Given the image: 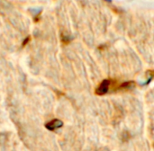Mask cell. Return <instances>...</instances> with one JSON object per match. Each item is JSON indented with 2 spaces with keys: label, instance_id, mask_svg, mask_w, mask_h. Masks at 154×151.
Listing matches in <instances>:
<instances>
[{
  "label": "cell",
  "instance_id": "obj_1",
  "mask_svg": "<svg viewBox=\"0 0 154 151\" xmlns=\"http://www.w3.org/2000/svg\"><path fill=\"white\" fill-rule=\"evenodd\" d=\"M114 83V79H104L99 86L96 88L95 94L97 95L102 96L109 93L112 89V85Z\"/></svg>",
  "mask_w": 154,
  "mask_h": 151
},
{
  "label": "cell",
  "instance_id": "obj_2",
  "mask_svg": "<svg viewBox=\"0 0 154 151\" xmlns=\"http://www.w3.org/2000/svg\"><path fill=\"white\" fill-rule=\"evenodd\" d=\"M62 126H63V122L59 119H52L51 121L45 123V128L51 131H54L58 129H60Z\"/></svg>",
  "mask_w": 154,
  "mask_h": 151
},
{
  "label": "cell",
  "instance_id": "obj_3",
  "mask_svg": "<svg viewBox=\"0 0 154 151\" xmlns=\"http://www.w3.org/2000/svg\"><path fill=\"white\" fill-rule=\"evenodd\" d=\"M136 83L134 81H126L123 83H118L116 91H128L135 87Z\"/></svg>",
  "mask_w": 154,
  "mask_h": 151
},
{
  "label": "cell",
  "instance_id": "obj_4",
  "mask_svg": "<svg viewBox=\"0 0 154 151\" xmlns=\"http://www.w3.org/2000/svg\"><path fill=\"white\" fill-rule=\"evenodd\" d=\"M146 75H147V77L148 79L146 80V82L143 84V85H149L151 83V81L154 79V69H151V70H148L146 72Z\"/></svg>",
  "mask_w": 154,
  "mask_h": 151
},
{
  "label": "cell",
  "instance_id": "obj_5",
  "mask_svg": "<svg viewBox=\"0 0 154 151\" xmlns=\"http://www.w3.org/2000/svg\"><path fill=\"white\" fill-rule=\"evenodd\" d=\"M70 41H71V38H70L69 36H68V35H66V34H61V41H62L64 44L69 43Z\"/></svg>",
  "mask_w": 154,
  "mask_h": 151
}]
</instances>
